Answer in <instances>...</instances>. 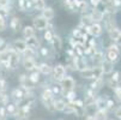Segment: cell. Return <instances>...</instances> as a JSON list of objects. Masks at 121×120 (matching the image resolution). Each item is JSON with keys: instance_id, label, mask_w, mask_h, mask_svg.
Returning a JSON list of instances; mask_svg holds the SVG:
<instances>
[{"instance_id": "cell-1", "label": "cell", "mask_w": 121, "mask_h": 120, "mask_svg": "<svg viewBox=\"0 0 121 120\" xmlns=\"http://www.w3.org/2000/svg\"><path fill=\"white\" fill-rule=\"evenodd\" d=\"M80 76L85 79H98L102 78L103 72L101 66H95V67H88L85 71L80 72Z\"/></svg>"}, {"instance_id": "cell-2", "label": "cell", "mask_w": 121, "mask_h": 120, "mask_svg": "<svg viewBox=\"0 0 121 120\" xmlns=\"http://www.w3.org/2000/svg\"><path fill=\"white\" fill-rule=\"evenodd\" d=\"M107 60L115 64L120 60V50L117 48V44H112L108 48V52H107Z\"/></svg>"}, {"instance_id": "cell-3", "label": "cell", "mask_w": 121, "mask_h": 120, "mask_svg": "<svg viewBox=\"0 0 121 120\" xmlns=\"http://www.w3.org/2000/svg\"><path fill=\"white\" fill-rule=\"evenodd\" d=\"M76 87V82L72 77L70 76H66L64 77L61 80H60V88H61V93H65V91H70V90H73Z\"/></svg>"}, {"instance_id": "cell-4", "label": "cell", "mask_w": 121, "mask_h": 120, "mask_svg": "<svg viewBox=\"0 0 121 120\" xmlns=\"http://www.w3.org/2000/svg\"><path fill=\"white\" fill-rule=\"evenodd\" d=\"M52 73H53V77L56 82H60L65 76H66V67L64 65H56L53 67V71H52Z\"/></svg>"}, {"instance_id": "cell-5", "label": "cell", "mask_w": 121, "mask_h": 120, "mask_svg": "<svg viewBox=\"0 0 121 120\" xmlns=\"http://www.w3.org/2000/svg\"><path fill=\"white\" fill-rule=\"evenodd\" d=\"M11 49L12 50H14L16 53H18V54H23L24 53V50L28 48L26 47V44H25V41H23V40H14L13 42H12V44H11Z\"/></svg>"}, {"instance_id": "cell-6", "label": "cell", "mask_w": 121, "mask_h": 120, "mask_svg": "<svg viewBox=\"0 0 121 120\" xmlns=\"http://www.w3.org/2000/svg\"><path fill=\"white\" fill-rule=\"evenodd\" d=\"M47 24L48 22L43 18L42 16H37L32 19V25H34V29H37V30H44L47 29Z\"/></svg>"}, {"instance_id": "cell-7", "label": "cell", "mask_w": 121, "mask_h": 120, "mask_svg": "<svg viewBox=\"0 0 121 120\" xmlns=\"http://www.w3.org/2000/svg\"><path fill=\"white\" fill-rule=\"evenodd\" d=\"M73 60H74V64H76V70H78L79 72H83V71H85L86 68H88V64H86V60L84 58L74 55Z\"/></svg>"}, {"instance_id": "cell-8", "label": "cell", "mask_w": 121, "mask_h": 120, "mask_svg": "<svg viewBox=\"0 0 121 120\" xmlns=\"http://www.w3.org/2000/svg\"><path fill=\"white\" fill-rule=\"evenodd\" d=\"M19 60H21L19 54L16 53L14 50H12V52H11V55H10V59H9V68H11V70H14V68L18 66Z\"/></svg>"}, {"instance_id": "cell-9", "label": "cell", "mask_w": 121, "mask_h": 120, "mask_svg": "<svg viewBox=\"0 0 121 120\" xmlns=\"http://www.w3.org/2000/svg\"><path fill=\"white\" fill-rule=\"evenodd\" d=\"M29 112H30V107L28 106H23L18 108V112L16 114L17 120H26L29 118Z\"/></svg>"}, {"instance_id": "cell-10", "label": "cell", "mask_w": 121, "mask_h": 120, "mask_svg": "<svg viewBox=\"0 0 121 120\" xmlns=\"http://www.w3.org/2000/svg\"><path fill=\"white\" fill-rule=\"evenodd\" d=\"M88 31H89L90 35H92V36H95V37H98V36L102 35L103 29H102V27H101L98 23H94V24H91V25L88 28Z\"/></svg>"}, {"instance_id": "cell-11", "label": "cell", "mask_w": 121, "mask_h": 120, "mask_svg": "<svg viewBox=\"0 0 121 120\" xmlns=\"http://www.w3.org/2000/svg\"><path fill=\"white\" fill-rule=\"evenodd\" d=\"M103 16H104V12L98 10V9H94L90 13V17H91V19L94 23H99L103 21Z\"/></svg>"}, {"instance_id": "cell-12", "label": "cell", "mask_w": 121, "mask_h": 120, "mask_svg": "<svg viewBox=\"0 0 121 120\" xmlns=\"http://www.w3.org/2000/svg\"><path fill=\"white\" fill-rule=\"evenodd\" d=\"M101 68H102L103 75L113 73V71H114V64L110 62V61H108V60H103L102 64H101Z\"/></svg>"}, {"instance_id": "cell-13", "label": "cell", "mask_w": 121, "mask_h": 120, "mask_svg": "<svg viewBox=\"0 0 121 120\" xmlns=\"http://www.w3.org/2000/svg\"><path fill=\"white\" fill-rule=\"evenodd\" d=\"M23 65L25 67V70H28V71H37L36 62H35V60H34L32 58H24Z\"/></svg>"}, {"instance_id": "cell-14", "label": "cell", "mask_w": 121, "mask_h": 120, "mask_svg": "<svg viewBox=\"0 0 121 120\" xmlns=\"http://www.w3.org/2000/svg\"><path fill=\"white\" fill-rule=\"evenodd\" d=\"M18 7L19 11H28L34 9V1L32 0H18Z\"/></svg>"}, {"instance_id": "cell-15", "label": "cell", "mask_w": 121, "mask_h": 120, "mask_svg": "<svg viewBox=\"0 0 121 120\" xmlns=\"http://www.w3.org/2000/svg\"><path fill=\"white\" fill-rule=\"evenodd\" d=\"M25 44H26L28 48H30V49H32V50H36V49L40 47V41L37 40V37L32 36V37L25 40Z\"/></svg>"}, {"instance_id": "cell-16", "label": "cell", "mask_w": 121, "mask_h": 120, "mask_svg": "<svg viewBox=\"0 0 121 120\" xmlns=\"http://www.w3.org/2000/svg\"><path fill=\"white\" fill-rule=\"evenodd\" d=\"M52 46H53V48H54V50H55L56 53H59L60 50H61V48H62V41H61V39H60L59 35H54L53 36V39H52Z\"/></svg>"}, {"instance_id": "cell-17", "label": "cell", "mask_w": 121, "mask_h": 120, "mask_svg": "<svg viewBox=\"0 0 121 120\" xmlns=\"http://www.w3.org/2000/svg\"><path fill=\"white\" fill-rule=\"evenodd\" d=\"M41 16L48 22V21H52V19L54 18L55 12H54V10L52 9V7H44V9L42 10V14H41Z\"/></svg>"}, {"instance_id": "cell-18", "label": "cell", "mask_w": 121, "mask_h": 120, "mask_svg": "<svg viewBox=\"0 0 121 120\" xmlns=\"http://www.w3.org/2000/svg\"><path fill=\"white\" fill-rule=\"evenodd\" d=\"M11 97L17 102V103H19V102H22V100L24 98V94L22 93V90H21L19 88H17V89L12 90V93H11Z\"/></svg>"}, {"instance_id": "cell-19", "label": "cell", "mask_w": 121, "mask_h": 120, "mask_svg": "<svg viewBox=\"0 0 121 120\" xmlns=\"http://www.w3.org/2000/svg\"><path fill=\"white\" fill-rule=\"evenodd\" d=\"M37 71L42 75H49V73H52V71H53V67H52L50 65H48V64H46V62H43L40 66H37Z\"/></svg>"}, {"instance_id": "cell-20", "label": "cell", "mask_w": 121, "mask_h": 120, "mask_svg": "<svg viewBox=\"0 0 121 120\" xmlns=\"http://www.w3.org/2000/svg\"><path fill=\"white\" fill-rule=\"evenodd\" d=\"M10 27L13 31H19L21 30V27H22V23H21V19L19 18H17V17H13V18L11 19L10 22Z\"/></svg>"}, {"instance_id": "cell-21", "label": "cell", "mask_w": 121, "mask_h": 120, "mask_svg": "<svg viewBox=\"0 0 121 120\" xmlns=\"http://www.w3.org/2000/svg\"><path fill=\"white\" fill-rule=\"evenodd\" d=\"M107 116H108V112L107 109H97L96 113L94 114V118L95 120H107Z\"/></svg>"}, {"instance_id": "cell-22", "label": "cell", "mask_w": 121, "mask_h": 120, "mask_svg": "<svg viewBox=\"0 0 121 120\" xmlns=\"http://www.w3.org/2000/svg\"><path fill=\"white\" fill-rule=\"evenodd\" d=\"M91 59H92L94 66H101L102 61L104 60V59H103V53H102V52H96V53L91 57Z\"/></svg>"}, {"instance_id": "cell-23", "label": "cell", "mask_w": 121, "mask_h": 120, "mask_svg": "<svg viewBox=\"0 0 121 120\" xmlns=\"http://www.w3.org/2000/svg\"><path fill=\"white\" fill-rule=\"evenodd\" d=\"M103 87V79L102 78H98V79H94V82L90 84V89L92 90V91H97V90H99L101 88Z\"/></svg>"}, {"instance_id": "cell-24", "label": "cell", "mask_w": 121, "mask_h": 120, "mask_svg": "<svg viewBox=\"0 0 121 120\" xmlns=\"http://www.w3.org/2000/svg\"><path fill=\"white\" fill-rule=\"evenodd\" d=\"M23 35L25 39H30L32 36H35V29H34V27H30V25H26L24 27L23 29Z\"/></svg>"}, {"instance_id": "cell-25", "label": "cell", "mask_w": 121, "mask_h": 120, "mask_svg": "<svg viewBox=\"0 0 121 120\" xmlns=\"http://www.w3.org/2000/svg\"><path fill=\"white\" fill-rule=\"evenodd\" d=\"M91 24H94V22H92V19H91L90 14H85V16L83 14L82 19H80V25L84 27V28H88V27H90Z\"/></svg>"}, {"instance_id": "cell-26", "label": "cell", "mask_w": 121, "mask_h": 120, "mask_svg": "<svg viewBox=\"0 0 121 120\" xmlns=\"http://www.w3.org/2000/svg\"><path fill=\"white\" fill-rule=\"evenodd\" d=\"M5 108H6L7 115H16L17 112H18V107H17V105H14V103H7Z\"/></svg>"}, {"instance_id": "cell-27", "label": "cell", "mask_w": 121, "mask_h": 120, "mask_svg": "<svg viewBox=\"0 0 121 120\" xmlns=\"http://www.w3.org/2000/svg\"><path fill=\"white\" fill-rule=\"evenodd\" d=\"M65 107H66V102L64 100H56V101H54V109L55 111L64 112Z\"/></svg>"}, {"instance_id": "cell-28", "label": "cell", "mask_w": 121, "mask_h": 120, "mask_svg": "<svg viewBox=\"0 0 121 120\" xmlns=\"http://www.w3.org/2000/svg\"><path fill=\"white\" fill-rule=\"evenodd\" d=\"M28 79H29L31 83H34V84L39 83V82H40V72H39V71H32L31 75L28 77Z\"/></svg>"}, {"instance_id": "cell-29", "label": "cell", "mask_w": 121, "mask_h": 120, "mask_svg": "<svg viewBox=\"0 0 121 120\" xmlns=\"http://www.w3.org/2000/svg\"><path fill=\"white\" fill-rule=\"evenodd\" d=\"M32 1H34V9H36V10L42 11L46 7V1L44 0H32Z\"/></svg>"}, {"instance_id": "cell-30", "label": "cell", "mask_w": 121, "mask_h": 120, "mask_svg": "<svg viewBox=\"0 0 121 120\" xmlns=\"http://www.w3.org/2000/svg\"><path fill=\"white\" fill-rule=\"evenodd\" d=\"M95 101H96V96H85V100L83 101V103L85 107L88 106H91V105H95Z\"/></svg>"}, {"instance_id": "cell-31", "label": "cell", "mask_w": 121, "mask_h": 120, "mask_svg": "<svg viewBox=\"0 0 121 120\" xmlns=\"http://www.w3.org/2000/svg\"><path fill=\"white\" fill-rule=\"evenodd\" d=\"M120 32H121V31H120L116 27H115V28H113V29H110V30L108 31V34H109V37H110L112 40H114V41L117 39V36L120 35Z\"/></svg>"}, {"instance_id": "cell-32", "label": "cell", "mask_w": 121, "mask_h": 120, "mask_svg": "<svg viewBox=\"0 0 121 120\" xmlns=\"http://www.w3.org/2000/svg\"><path fill=\"white\" fill-rule=\"evenodd\" d=\"M42 102H43V105L46 106V108H47L48 111H50V112L55 111V109H54V98H52V100H44V101H42Z\"/></svg>"}, {"instance_id": "cell-33", "label": "cell", "mask_w": 121, "mask_h": 120, "mask_svg": "<svg viewBox=\"0 0 121 120\" xmlns=\"http://www.w3.org/2000/svg\"><path fill=\"white\" fill-rule=\"evenodd\" d=\"M53 96L54 95H53V93H52V90L49 88H47L42 93V101H44V100H52V98H53Z\"/></svg>"}, {"instance_id": "cell-34", "label": "cell", "mask_w": 121, "mask_h": 120, "mask_svg": "<svg viewBox=\"0 0 121 120\" xmlns=\"http://www.w3.org/2000/svg\"><path fill=\"white\" fill-rule=\"evenodd\" d=\"M65 96H66V98L70 101V102H73L74 100H76V93L73 91V90H70V91H65V93H62Z\"/></svg>"}, {"instance_id": "cell-35", "label": "cell", "mask_w": 121, "mask_h": 120, "mask_svg": "<svg viewBox=\"0 0 121 120\" xmlns=\"http://www.w3.org/2000/svg\"><path fill=\"white\" fill-rule=\"evenodd\" d=\"M6 28H7L6 19H5V17H4L1 13H0V31H4Z\"/></svg>"}, {"instance_id": "cell-36", "label": "cell", "mask_w": 121, "mask_h": 120, "mask_svg": "<svg viewBox=\"0 0 121 120\" xmlns=\"http://www.w3.org/2000/svg\"><path fill=\"white\" fill-rule=\"evenodd\" d=\"M7 100H9V96L6 95L5 91H0V103L1 105H7Z\"/></svg>"}, {"instance_id": "cell-37", "label": "cell", "mask_w": 121, "mask_h": 120, "mask_svg": "<svg viewBox=\"0 0 121 120\" xmlns=\"http://www.w3.org/2000/svg\"><path fill=\"white\" fill-rule=\"evenodd\" d=\"M86 9H88V3H86L85 0H80V1H79V5H78V10H80L83 13H85Z\"/></svg>"}, {"instance_id": "cell-38", "label": "cell", "mask_w": 121, "mask_h": 120, "mask_svg": "<svg viewBox=\"0 0 121 120\" xmlns=\"http://www.w3.org/2000/svg\"><path fill=\"white\" fill-rule=\"evenodd\" d=\"M53 36H54V34H53V31H52V30H47V31L44 32V40L48 41V42H52V39H53Z\"/></svg>"}, {"instance_id": "cell-39", "label": "cell", "mask_w": 121, "mask_h": 120, "mask_svg": "<svg viewBox=\"0 0 121 120\" xmlns=\"http://www.w3.org/2000/svg\"><path fill=\"white\" fill-rule=\"evenodd\" d=\"M23 54H24V58H32V55L35 54V50H32L30 48H26Z\"/></svg>"}, {"instance_id": "cell-40", "label": "cell", "mask_w": 121, "mask_h": 120, "mask_svg": "<svg viewBox=\"0 0 121 120\" xmlns=\"http://www.w3.org/2000/svg\"><path fill=\"white\" fill-rule=\"evenodd\" d=\"M72 39H79L82 36V31H80V28H77V29H73L72 31Z\"/></svg>"}, {"instance_id": "cell-41", "label": "cell", "mask_w": 121, "mask_h": 120, "mask_svg": "<svg viewBox=\"0 0 121 120\" xmlns=\"http://www.w3.org/2000/svg\"><path fill=\"white\" fill-rule=\"evenodd\" d=\"M6 87H7V83L4 78L0 79V91H6Z\"/></svg>"}, {"instance_id": "cell-42", "label": "cell", "mask_w": 121, "mask_h": 120, "mask_svg": "<svg viewBox=\"0 0 121 120\" xmlns=\"http://www.w3.org/2000/svg\"><path fill=\"white\" fill-rule=\"evenodd\" d=\"M113 82H115V83H119V80H120V72L119 71H115L114 73H113V76H112V78H110Z\"/></svg>"}, {"instance_id": "cell-43", "label": "cell", "mask_w": 121, "mask_h": 120, "mask_svg": "<svg viewBox=\"0 0 121 120\" xmlns=\"http://www.w3.org/2000/svg\"><path fill=\"white\" fill-rule=\"evenodd\" d=\"M114 94L116 95L117 100H119V101H121V87H120V85H117V87L114 89Z\"/></svg>"}, {"instance_id": "cell-44", "label": "cell", "mask_w": 121, "mask_h": 120, "mask_svg": "<svg viewBox=\"0 0 121 120\" xmlns=\"http://www.w3.org/2000/svg\"><path fill=\"white\" fill-rule=\"evenodd\" d=\"M6 47H7V43L5 42V40H4V39L0 37V52H4L5 49H7Z\"/></svg>"}, {"instance_id": "cell-45", "label": "cell", "mask_w": 121, "mask_h": 120, "mask_svg": "<svg viewBox=\"0 0 121 120\" xmlns=\"http://www.w3.org/2000/svg\"><path fill=\"white\" fill-rule=\"evenodd\" d=\"M6 115H7L6 108L5 107H1V108H0V120H5Z\"/></svg>"}, {"instance_id": "cell-46", "label": "cell", "mask_w": 121, "mask_h": 120, "mask_svg": "<svg viewBox=\"0 0 121 120\" xmlns=\"http://www.w3.org/2000/svg\"><path fill=\"white\" fill-rule=\"evenodd\" d=\"M9 5H10V0H0V9L9 7Z\"/></svg>"}, {"instance_id": "cell-47", "label": "cell", "mask_w": 121, "mask_h": 120, "mask_svg": "<svg viewBox=\"0 0 121 120\" xmlns=\"http://www.w3.org/2000/svg\"><path fill=\"white\" fill-rule=\"evenodd\" d=\"M64 5L67 7V9H70L73 11V6H72V0H64Z\"/></svg>"}, {"instance_id": "cell-48", "label": "cell", "mask_w": 121, "mask_h": 120, "mask_svg": "<svg viewBox=\"0 0 121 120\" xmlns=\"http://www.w3.org/2000/svg\"><path fill=\"white\" fill-rule=\"evenodd\" d=\"M40 53H41V55L43 57V58H47L48 57V54H49V52H48V49L47 48H40Z\"/></svg>"}, {"instance_id": "cell-49", "label": "cell", "mask_w": 121, "mask_h": 120, "mask_svg": "<svg viewBox=\"0 0 121 120\" xmlns=\"http://www.w3.org/2000/svg\"><path fill=\"white\" fill-rule=\"evenodd\" d=\"M19 82H21V85H25V83L28 82V77L25 75H21L19 76Z\"/></svg>"}, {"instance_id": "cell-50", "label": "cell", "mask_w": 121, "mask_h": 120, "mask_svg": "<svg viewBox=\"0 0 121 120\" xmlns=\"http://www.w3.org/2000/svg\"><path fill=\"white\" fill-rule=\"evenodd\" d=\"M113 107H114V101H113V100H107V101H106V108L110 109V108H113Z\"/></svg>"}, {"instance_id": "cell-51", "label": "cell", "mask_w": 121, "mask_h": 120, "mask_svg": "<svg viewBox=\"0 0 121 120\" xmlns=\"http://www.w3.org/2000/svg\"><path fill=\"white\" fill-rule=\"evenodd\" d=\"M107 83H108V85H109V88H112L113 90H114V89H115V88L117 87V85H119L117 83H115V82H113L112 79H109V80H108Z\"/></svg>"}, {"instance_id": "cell-52", "label": "cell", "mask_w": 121, "mask_h": 120, "mask_svg": "<svg viewBox=\"0 0 121 120\" xmlns=\"http://www.w3.org/2000/svg\"><path fill=\"white\" fill-rule=\"evenodd\" d=\"M73 103H74L77 107H79V108H83V107H84V103H83V101H82V100H74V101H73Z\"/></svg>"}, {"instance_id": "cell-53", "label": "cell", "mask_w": 121, "mask_h": 120, "mask_svg": "<svg viewBox=\"0 0 121 120\" xmlns=\"http://www.w3.org/2000/svg\"><path fill=\"white\" fill-rule=\"evenodd\" d=\"M52 90V93H53V95H55V94H61V88L60 87H54L53 89H50Z\"/></svg>"}, {"instance_id": "cell-54", "label": "cell", "mask_w": 121, "mask_h": 120, "mask_svg": "<svg viewBox=\"0 0 121 120\" xmlns=\"http://www.w3.org/2000/svg\"><path fill=\"white\" fill-rule=\"evenodd\" d=\"M79 1H80V0H72V6H73V11H76V9H78Z\"/></svg>"}, {"instance_id": "cell-55", "label": "cell", "mask_w": 121, "mask_h": 120, "mask_svg": "<svg viewBox=\"0 0 121 120\" xmlns=\"http://www.w3.org/2000/svg\"><path fill=\"white\" fill-rule=\"evenodd\" d=\"M115 115H116V118L121 119V106H120V107H117V108L115 109Z\"/></svg>"}, {"instance_id": "cell-56", "label": "cell", "mask_w": 121, "mask_h": 120, "mask_svg": "<svg viewBox=\"0 0 121 120\" xmlns=\"http://www.w3.org/2000/svg\"><path fill=\"white\" fill-rule=\"evenodd\" d=\"M115 42H116V44H119V46H121V32H120V35L117 36V39L115 40Z\"/></svg>"}, {"instance_id": "cell-57", "label": "cell", "mask_w": 121, "mask_h": 120, "mask_svg": "<svg viewBox=\"0 0 121 120\" xmlns=\"http://www.w3.org/2000/svg\"><path fill=\"white\" fill-rule=\"evenodd\" d=\"M86 120H95V118L92 115H88V116H86Z\"/></svg>"}, {"instance_id": "cell-58", "label": "cell", "mask_w": 121, "mask_h": 120, "mask_svg": "<svg viewBox=\"0 0 121 120\" xmlns=\"http://www.w3.org/2000/svg\"><path fill=\"white\" fill-rule=\"evenodd\" d=\"M3 78V73H1V71H0V79Z\"/></svg>"}]
</instances>
